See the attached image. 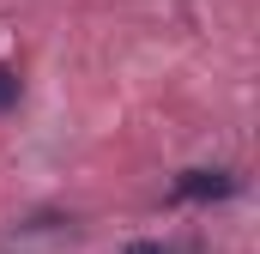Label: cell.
Segmentation results:
<instances>
[{"mask_svg": "<svg viewBox=\"0 0 260 254\" xmlns=\"http://www.w3.org/2000/svg\"><path fill=\"white\" fill-rule=\"evenodd\" d=\"M170 194L176 200H224V194H236V176L230 170H182Z\"/></svg>", "mask_w": 260, "mask_h": 254, "instance_id": "cell-1", "label": "cell"}, {"mask_svg": "<svg viewBox=\"0 0 260 254\" xmlns=\"http://www.w3.org/2000/svg\"><path fill=\"white\" fill-rule=\"evenodd\" d=\"M0 109H18V73L0 67Z\"/></svg>", "mask_w": 260, "mask_h": 254, "instance_id": "cell-2", "label": "cell"}, {"mask_svg": "<svg viewBox=\"0 0 260 254\" xmlns=\"http://www.w3.org/2000/svg\"><path fill=\"white\" fill-rule=\"evenodd\" d=\"M127 254H176V248H164V242H133Z\"/></svg>", "mask_w": 260, "mask_h": 254, "instance_id": "cell-3", "label": "cell"}]
</instances>
